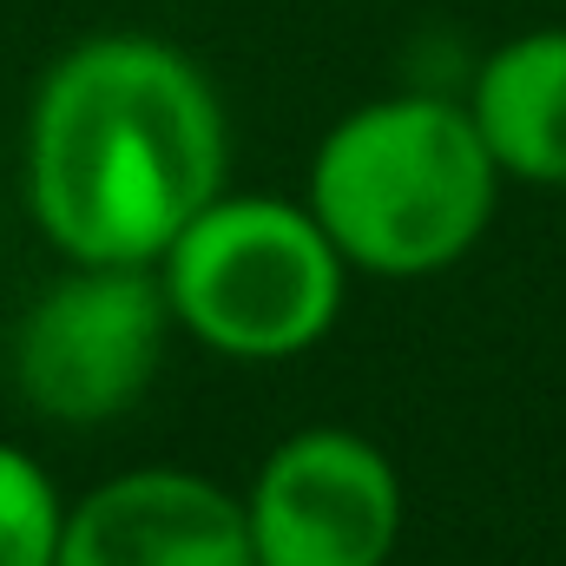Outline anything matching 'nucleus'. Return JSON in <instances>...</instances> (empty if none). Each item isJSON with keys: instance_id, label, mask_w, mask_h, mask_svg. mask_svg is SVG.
<instances>
[{"instance_id": "7", "label": "nucleus", "mask_w": 566, "mask_h": 566, "mask_svg": "<svg viewBox=\"0 0 566 566\" xmlns=\"http://www.w3.org/2000/svg\"><path fill=\"white\" fill-rule=\"evenodd\" d=\"M468 119L481 145L494 151L501 178L521 185H566V27H534L501 40L474 86H468Z\"/></svg>"}, {"instance_id": "8", "label": "nucleus", "mask_w": 566, "mask_h": 566, "mask_svg": "<svg viewBox=\"0 0 566 566\" xmlns=\"http://www.w3.org/2000/svg\"><path fill=\"white\" fill-rule=\"evenodd\" d=\"M60 521L66 494L53 488V474L27 448L0 441V566H53Z\"/></svg>"}, {"instance_id": "1", "label": "nucleus", "mask_w": 566, "mask_h": 566, "mask_svg": "<svg viewBox=\"0 0 566 566\" xmlns=\"http://www.w3.org/2000/svg\"><path fill=\"white\" fill-rule=\"evenodd\" d=\"M231 126L205 66L151 33L66 46L27 119V211L66 264H158L224 191Z\"/></svg>"}, {"instance_id": "3", "label": "nucleus", "mask_w": 566, "mask_h": 566, "mask_svg": "<svg viewBox=\"0 0 566 566\" xmlns=\"http://www.w3.org/2000/svg\"><path fill=\"white\" fill-rule=\"evenodd\" d=\"M158 283L191 343L231 363H290L343 316L349 258L303 198L218 191L165 244Z\"/></svg>"}, {"instance_id": "2", "label": "nucleus", "mask_w": 566, "mask_h": 566, "mask_svg": "<svg viewBox=\"0 0 566 566\" xmlns=\"http://www.w3.org/2000/svg\"><path fill=\"white\" fill-rule=\"evenodd\" d=\"M501 185L507 178L461 99L402 93L369 99L323 133L303 205L349 271L428 277L481 244Z\"/></svg>"}, {"instance_id": "4", "label": "nucleus", "mask_w": 566, "mask_h": 566, "mask_svg": "<svg viewBox=\"0 0 566 566\" xmlns=\"http://www.w3.org/2000/svg\"><path fill=\"white\" fill-rule=\"evenodd\" d=\"M178 336L158 264H66L13 336V376L33 416L99 428L139 409Z\"/></svg>"}, {"instance_id": "5", "label": "nucleus", "mask_w": 566, "mask_h": 566, "mask_svg": "<svg viewBox=\"0 0 566 566\" xmlns=\"http://www.w3.org/2000/svg\"><path fill=\"white\" fill-rule=\"evenodd\" d=\"M258 566H389L402 541V474L356 428H296L244 488Z\"/></svg>"}, {"instance_id": "6", "label": "nucleus", "mask_w": 566, "mask_h": 566, "mask_svg": "<svg viewBox=\"0 0 566 566\" xmlns=\"http://www.w3.org/2000/svg\"><path fill=\"white\" fill-rule=\"evenodd\" d=\"M53 566H258L244 494L191 468H126L66 501Z\"/></svg>"}]
</instances>
